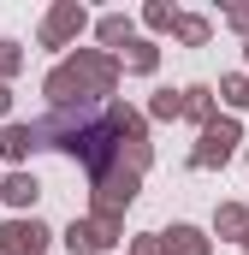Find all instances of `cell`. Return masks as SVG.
Returning a JSON list of instances; mask_svg holds the SVG:
<instances>
[{
	"label": "cell",
	"instance_id": "obj_1",
	"mask_svg": "<svg viewBox=\"0 0 249 255\" xmlns=\"http://www.w3.org/2000/svg\"><path fill=\"white\" fill-rule=\"evenodd\" d=\"M226 148H232V125L208 130V148H202V160H214V154H226Z\"/></svg>",
	"mask_w": 249,
	"mask_h": 255
}]
</instances>
